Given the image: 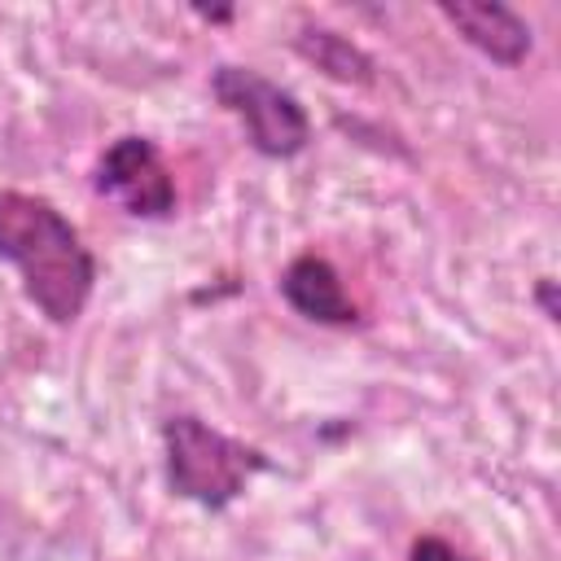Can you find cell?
<instances>
[{
	"mask_svg": "<svg viewBox=\"0 0 561 561\" xmlns=\"http://www.w3.org/2000/svg\"><path fill=\"white\" fill-rule=\"evenodd\" d=\"M0 259L22 272L26 298L53 320L75 324L92 298L96 259L79 228L44 197L0 188Z\"/></svg>",
	"mask_w": 561,
	"mask_h": 561,
	"instance_id": "obj_1",
	"label": "cell"
},
{
	"mask_svg": "<svg viewBox=\"0 0 561 561\" xmlns=\"http://www.w3.org/2000/svg\"><path fill=\"white\" fill-rule=\"evenodd\" d=\"M167 443V482L175 495L202 504V508H224L232 504L245 482L267 465L259 447L228 438L210 430L197 416H171L162 425Z\"/></svg>",
	"mask_w": 561,
	"mask_h": 561,
	"instance_id": "obj_2",
	"label": "cell"
},
{
	"mask_svg": "<svg viewBox=\"0 0 561 561\" xmlns=\"http://www.w3.org/2000/svg\"><path fill=\"white\" fill-rule=\"evenodd\" d=\"M210 92H215V101L232 118H241L250 145L263 158H294V153L307 149V140H311L307 110L298 105L294 92H285L280 83L263 79L259 70H250V66H219L215 79H210Z\"/></svg>",
	"mask_w": 561,
	"mask_h": 561,
	"instance_id": "obj_3",
	"label": "cell"
},
{
	"mask_svg": "<svg viewBox=\"0 0 561 561\" xmlns=\"http://www.w3.org/2000/svg\"><path fill=\"white\" fill-rule=\"evenodd\" d=\"M96 193L118 202L136 219H162L175 210V180L149 136H118L101 153Z\"/></svg>",
	"mask_w": 561,
	"mask_h": 561,
	"instance_id": "obj_4",
	"label": "cell"
},
{
	"mask_svg": "<svg viewBox=\"0 0 561 561\" xmlns=\"http://www.w3.org/2000/svg\"><path fill=\"white\" fill-rule=\"evenodd\" d=\"M438 13L478 53H486L500 66H522L526 53H530V26L508 4H495V0H443Z\"/></svg>",
	"mask_w": 561,
	"mask_h": 561,
	"instance_id": "obj_5",
	"label": "cell"
},
{
	"mask_svg": "<svg viewBox=\"0 0 561 561\" xmlns=\"http://www.w3.org/2000/svg\"><path fill=\"white\" fill-rule=\"evenodd\" d=\"M280 294L298 316H307L316 324H355L359 320V307L351 302L337 267L324 254H298L280 272Z\"/></svg>",
	"mask_w": 561,
	"mask_h": 561,
	"instance_id": "obj_6",
	"label": "cell"
},
{
	"mask_svg": "<svg viewBox=\"0 0 561 561\" xmlns=\"http://www.w3.org/2000/svg\"><path fill=\"white\" fill-rule=\"evenodd\" d=\"M294 48H298V57H307L320 75H329L333 83H355V88H364V83H373V57L359 48V44H351L346 35H337V31H329V26H302L298 35H294Z\"/></svg>",
	"mask_w": 561,
	"mask_h": 561,
	"instance_id": "obj_7",
	"label": "cell"
},
{
	"mask_svg": "<svg viewBox=\"0 0 561 561\" xmlns=\"http://www.w3.org/2000/svg\"><path fill=\"white\" fill-rule=\"evenodd\" d=\"M408 561H469V557H460V552H456L447 539H438V535H421V539L412 543Z\"/></svg>",
	"mask_w": 561,
	"mask_h": 561,
	"instance_id": "obj_8",
	"label": "cell"
},
{
	"mask_svg": "<svg viewBox=\"0 0 561 561\" xmlns=\"http://www.w3.org/2000/svg\"><path fill=\"white\" fill-rule=\"evenodd\" d=\"M535 298H539V307H543V316H548V320H561V302H557V280H548V276H543V280L535 285Z\"/></svg>",
	"mask_w": 561,
	"mask_h": 561,
	"instance_id": "obj_9",
	"label": "cell"
},
{
	"mask_svg": "<svg viewBox=\"0 0 561 561\" xmlns=\"http://www.w3.org/2000/svg\"><path fill=\"white\" fill-rule=\"evenodd\" d=\"M197 13H202V18H206V22H228V18H232V13H228V9H197Z\"/></svg>",
	"mask_w": 561,
	"mask_h": 561,
	"instance_id": "obj_10",
	"label": "cell"
}]
</instances>
